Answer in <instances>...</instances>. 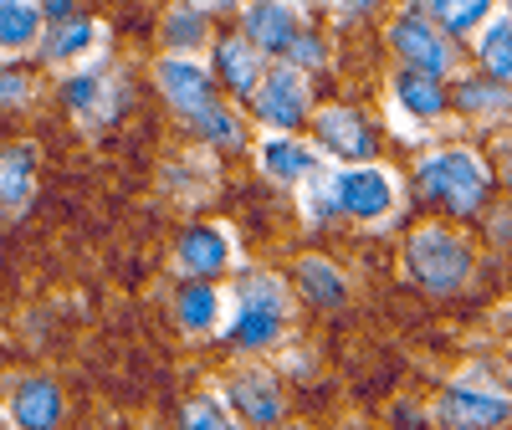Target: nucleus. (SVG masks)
I'll list each match as a JSON object with an SVG mask.
<instances>
[{"label": "nucleus", "mask_w": 512, "mask_h": 430, "mask_svg": "<svg viewBox=\"0 0 512 430\" xmlns=\"http://www.w3.org/2000/svg\"><path fill=\"white\" fill-rule=\"evenodd\" d=\"M405 267L420 287H431V292H456L466 282V272H472V251H466L461 236L451 231H420L405 251Z\"/></svg>", "instance_id": "20e7f679"}, {"label": "nucleus", "mask_w": 512, "mask_h": 430, "mask_svg": "<svg viewBox=\"0 0 512 430\" xmlns=\"http://www.w3.org/2000/svg\"><path fill=\"white\" fill-rule=\"evenodd\" d=\"M482 72L492 77V82H512V21L507 16H497L487 31H482Z\"/></svg>", "instance_id": "b1692460"}, {"label": "nucleus", "mask_w": 512, "mask_h": 430, "mask_svg": "<svg viewBox=\"0 0 512 430\" xmlns=\"http://www.w3.org/2000/svg\"><path fill=\"white\" fill-rule=\"evenodd\" d=\"M31 190H36V149L31 144L0 149V215L26 210Z\"/></svg>", "instance_id": "aec40b11"}, {"label": "nucleus", "mask_w": 512, "mask_h": 430, "mask_svg": "<svg viewBox=\"0 0 512 430\" xmlns=\"http://www.w3.org/2000/svg\"><path fill=\"white\" fill-rule=\"evenodd\" d=\"M221 313H226V297L210 287V277H190V282L180 287V297H175V318H180V328L195 333V338L216 333V328H221Z\"/></svg>", "instance_id": "a211bd4d"}, {"label": "nucleus", "mask_w": 512, "mask_h": 430, "mask_svg": "<svg viewBox=\"0 0 512 430\" xmlns=\"http://www.w3.org/2000/svg\"><path fill=\"white\" fill-rule=\"evenodd\" d=\"M344 6H349V11H354V6H359V11H369V6H374V0H344Z\"/></svg>", "instance_id": "72a5a7b5"}, {"label": "nucleus", "mask_w": 512, "mask_h": 430, "mask_svg": "<svg viewBox=\"0 0 512 430\" xmlns=\"http://www.w3.org/2000/svg\"><path fill=\"white\" fill-rule=\"evenodd\" d=\"M297 31L303 26H297L292 0H241V36L251 47H262L267 57H282Z\"/></svg>", "instance_id": "6e6552de"}, {"label": "nucleus", "mask_w": 512, "mask_h": 430, "mask_svg": "<svg viewBox=\"0 0 512 430\" xmlns=\"http://www.w3.org/2000/svg\"><path fill=\"white\" fill-rule=\"evenodd\" d=\"M303 210L308 221H323V215H333V175H323V169H313V175L303 180Z\"/></svg>", "instance_id": "bb28decb"}, {"label": "nucleus", "mask_w": 512, "mask_h": 430, "mask_svg": "<svg viewBox=\"0 0 512 430\" xmlns=\"http://www.w3.org/2000/svg\"><path fill=\"white\" fill-rule=\"evenodd\" d=\"M456 103H461L466 113H497V108L507 103V93H502V82H497V88H487V82H461Z\"/></svg>", "instance_id": "c85d7f7f"}, {"label": "nucleus", "mask_w": 512, "mask_h": 430, "mask_svg": "<svg viewBox=\"0 0 512 430\" xmlns=\"http://www.w3.org/2000/svg\"><path fill=\"white\" fill-rule=\"evenodd\" d=\"M318 144L338 159H369L374 149V134H369V123L359 118V108H323L318 113Z\"/></svg>", "instance_id": "dca6fc26"}, {"label": "nucleus", "mask_w": 512, "mask_h": 430, "mask_svg": "<svg viewBox=\"0 0 512 430\" xmlns=\"http://www.w3.org/2000/svg\"><path fill=\"white\" fill-rule=\"evenodd\" d=\"M436 415L446 425H502L512 415V400L497 390H446Z\"/></svg>", "instance_id": "f3484780"}, {"label": "nucleus", "mask_w": 512, "mask_h": 430, "mask_svg": "<svg viewBox=\"0 0 512 430\" xmlns=\"http://www.w3.org/2000/svg\"><path fill=\"white\" fill-rule=\"evenodd\" d=\"M297 287H303V297H308V303H318V308H344V297H349V287H344V277H338V267L323 262V256L297 262Z\"/></svg>", "instance_id": "412c9836"}, {"label": "nucleus", "mask_w": 512, "mask_h": 430, "mask_svg": "<svg viewBox=\"0 0 512 430\" xmlns=\"http://www.w3.org/2000/svg\"><path fill=\"white\" fill-rule=\"evenodd\" d=\"M420 185H425V195L446 200L456 215H472L487 200V169H482L477 154L446 149V154H431L420 164Z\"/></svg>", "instance_id": "f03ea898"}, {"label": "nucleus", "mask_w": 512, "mask_h": 430, "mask_svg": "<svg viewBox=\"0 0 512 430\" xmlns=\"http://www.w3.org/2000/svg\"><path fill=\"white\" fill-rule=\"evenodd\" d=\"M256 164H262V175L277 180V185H303L318 169V154L303 139H292L287 128H272V134L256 144Z\"/></svg>", "instance_id": "f8f14e48"}, {"label": "nucleus", "mask_w": 512, "mask_h": 430, "mask_svg": "<svg viewBox=\"0 0 512 430\" xmlns=\"http://www.w3.org/2000/svg\"><path fill=\"white\" fill-rule=\"evenodd\" d=\"M195 6H200V11H236L241 0H195Z\"/></svg>", "instance_id": "473e14b6"}, {"label": "nucleus", "mask_w": 512, "mask_h": 430, "mask_svg": "<svg viewBox=\"0 0 512 430\" xmlns=\"http://www.w3.org/2000/svg\"><path fill=\"white\" fill-rule=\"evenodd\" d=\"M210 72H216V88H226L236 98H251V88L267 72V52L251 47L246 36H226V41H216V67Z\"/></svg>", "instance_id": "ddd939ff"}, {"label": "nucleus", "mask_w": 512, "mask_h": 430, "mask_svg": "<svg viewBox=\"0 0 512 430\" xmlns=\"http://www.w3.org/2000/svg\"><path fill=\"white\" fill-rule=\"evenodd\" d=\"M251 113L262 118L267 128H292L313 113V88H308V72L292 67V62H277L262 72V82L251 88Z\"/></svg>", "instance_id": "7ed1b4c3"}, {"label": "nucleus", "mask_w": 512, "mask_h": 430, "mask_svg": "<svg viewBox=\"0 0 512 430\" xmlns=\"http://www.w3.org/2000/svg\"><path fill=\"white\" fill-rule=\"evenodd\" d=\"M390 47L400 52V62H410L425 77H446L451 72V47L441 41V31L425 16H405L390 26Z\"/></svg>", "instance_id": "1a4fd4ad"}, {"label": "nucleus", "mask_w": 512, "mask_h": 430, "mask_svg": "<svg viewBox=\"0 0 512 430\" xmlns=\"http://www.w3.org/2000/svg\"><path fill=\"white\" fill-rule=\"evenodd\" d=\"M98 41H103V26H98V21H88V16H62V21H52L47 31H41L36 52L47 57L52 67H67V62H88V57L98 52Z\"/></svg>", "instance_id": "4468645a"}, {"label": "nucleus", "mask_w": 512, "mask_h": 430, "mask_svg": "<svg viewBox=\"0 0 512 430\" xmlns=\"http://www.w3.org/2000/svg\"><path fill=\"white\" fill-rule=\"evenodd\" d=\"M36 6H41V16H72V0H36Z\"/></svg>", "instance_id": "2f4dec72"}, {"label": "nucleus", "mask_w": 512, "mask_h": 430, "mask_svg": "<svg viewBox=\"0 0 512 430\" xmlns=\"http://www.w3.org/2000/svg\"><path fill=\"white\" fill-rule=\"evenodd\" d=\"M226 400H231V410H241L246 420H256V425H272V420L282 415V384H277V374H272V369H262V364H246V369H236V379H231Z\"/></svg>", "instance_id": "9b49d317"}, {"label": "nucleus", "mask_w": 512, "mask_h": 430, "mask_svg": "<svg viewBox=\"0 0 512 430\" xmlns=\"http://www.w3.org/2000/svg\"><path fill=\"white\" fill-rule=\"evenodd\" d=\"M67 415V405H62V390L52 379H21L16 390H11V405H6V420L11 425H21V430H47V425H57Z\"/></svg>", "instance_id": "2eb2a0df"}, {"label": "nucleus", "mask_w": 512, "mask_h": 430, "mask_svg": "<svg viewBox=\"0 0 512 430\" xmlns=\"http://www.w3.org/2000/svg\"><path fill=\"white\" fill-rule=\"evenodd\" d=\"M487 11H492V0H431V16L446 31H472Z\"/></svg>", "instance_id": "a878e982"}, {"label": "nucleus", "mask_w": 512, "mask_h": 430, "mask_svg": "<svg viewBox=\"0 0 512 430\" xmlns=\"http://www.w3.org/2000/svg\"><path fill=\"white\" fill-rule=\"evenodd\" d=\"M26 103H31V82L0 67V108H26Z\"/></svg>", "instance_id": "7c9ffc66"}, {"label": "nucleus", "mask_w": 512, "mask_h": 430, "mask_svg": "<svg viewBox=\"0 0 512 430\" xmlns=\"http://www.w3.org/2000/svg\"><path fill=\"white\" fill-rule=\"evenodd\" d=\"M154 82L164 103L185 113V118H200L210 103H216V72H210L205 62H195L190 52H169L159 67H154Z\"/></svg>", "instance_id": "39448f33"}, {"label": "nucleus", "mask_w": 512, "mask_h": 430, "mask_svg": "<svg viewBox=\"0 0 512 430\" xmlns=\"http://www.w3.org/2000/svg\"><path fill=\"white\" fill-rule=\"evenodd\" d=\"M395 103L405 108V113H415V118H436L441 108H446V93H441V77H425V72H405L400 82H395Z\"/></svg>", "instance_id": "4be33fe9"}, {"label": "nucleus", "mask_w": 512, "mask_h": 430, "mask_svg": "<svg viewBox=\"0 0 512 430\" xmlns=\"http://www.w3.org/2000/svg\"><path fill=\"white\" fill-rule=\"evenodd\" d=\"M62 103H67L77 118H88V123H108V118H118V108H123V82H113L103 67H82V72L67 77Z\"/></svg>", "instance_id": "9d476101"}, {"label": "nucleus", "mask_w": 512, "mask_h": 430, "mask_svg": "<svg viewBox=\"0 0 512 430\" xmlns=\"http://www.w3.org/2000/svg\"><path fill=\"white\" fill-rule=\"evenodd\" d=\"M185 425H195V430H226L231 425V410L216 400V395H200V400H190L185 405V415H180Z\"/></svg>", "instance_id": "cd10ccee"}, {"label": "nucleus", "mask_w": 512, "mask_h": 430, "mask_svg": "<svg viewBox=\"0 0 512 430\" xmlns=\"http://www.w3.org/2000/svg\"><path fill=\"white\" fill-rule=\"evenodd\" d=\"M231 262H236V241H231V231L216 226V221L190 226V231L175 241V267H180L185 277H221V272H231Z\"/></svg>", "instance_id": "0eeeda50"}, {"label": "nucleus", "mask_w": 512, "mask_h": 430, "mask_svg": "<svg viewBox=\"0 0 512 430\" xmlns=\"http://www.w3.org/2000/svg\"><path fill=\"white\" fill-rule=\"evenodd\" d=\"M333 205L338 215H354V221H384L395 210V180L390 169H374V164H354L344 175H333Z\"/></svg>", "instance_id": "423d86ee"}, {"label": "nucleus", "mask_w": 512, "mask_h": 430, "mask_svg": "<svg viewBox=\"0 0 512 430\" xmlns=\"http://www.w3.org/2000/svg\"><path fill=\"white\" fill-rule=\"evenodd\" d=\"M47 16H41L36 0H0V57H26L36 52Z\"/></svg>", "instance_id": "6ab92c4d"}, {"label": "nucleus", "mask_w": 512, "mask_h": 430, "mask_svg": "<svg viewBox=\"0 0 512 430\" xmlns=\"http://www.w3.org/2000/svg\"><path fill=\"white\" fill-rule=\"evenodd\" d=\"M282 57H287L292 67H303V72H308V67H318V62H323V41H318L313 31H297V36H292V47H287Z\"/></svg>", "instance_id": "c756f323"}, {"label": "nucleus", "mask_w": 512, "mask_h": 430, "mask_svg": "<svg viewBox=\"0 0 512 430\" xmlns=\"http://www.w3.org/2000/svg\"><path fill=\"white\" fill-rule=\"evenodd\" d=\"M164 41H169V52H200L205 47V41H210V26H205V11L195 6V0H190V6H175V11H169L164 16Z\"/></svg>", "instance_id": "5701e85b"}, {"label": "nucleus", "mask_w": 512, "mask_h": 430, "mask_svg": "<svg viewBox=\"0 0 512 430\" xmlns=\"http://www.w3.org/2000/svg\"><path fill=\"white\" fill-rule=\"evenodd\" d=\"M195 134H200L210 149H241V144H246V128H241V118H236L226 103H210V108L195 118Z\"/></svg>", "instance_id": "393cba45"}, {"label": "nucleus", "mask_w": 512, "mask_h": 430, "mask_svg": "<svg viewBox=\"0 0 512 430\" xmlns=\"http://www.w3.org/2000/svg\"><path fill=\"white\" fill-rule=\"evenodd\" d=\"M0 420H6V415H0Z\"/></svg>", "instance_id": "f704fd0d"}, {"label": "nucleus", "mask_w": 512, "mask_h": 430, "mask_svg": "<svg viewBox=\"0 0 512 430\" xmlns=\"http://www.w3.org/2000/svg\"><path fill=\"white\" fill-rule=\"evenodd\" d=\"M231 343L236 349H272L287 328V287L272 272H241L231 292Z\"/></svg>", "instance_id": "f257e3e1"}]
</instances>
